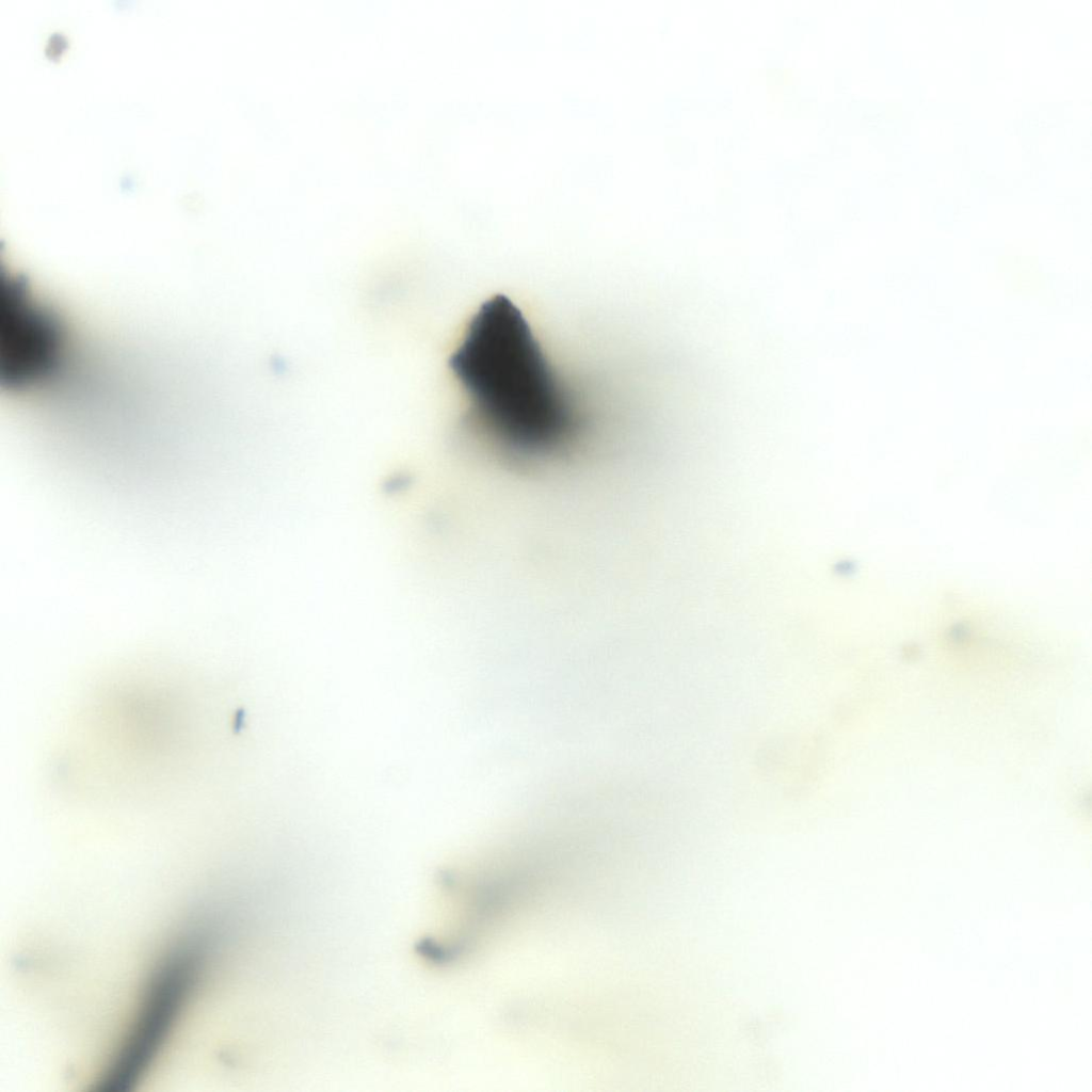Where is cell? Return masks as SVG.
I'll return each instance as SVG.
<instances>
[{
  "label": "cell",
  "instance_id": "obj_2",
  "mask_svg": "<svg viewBox=\"0 0 1092 1092\" xmlns=\"http://www.w3.org/2000/svg\"><path fill=\"white\" fill-rule=\"evenodd\" d=\"M2 307V354L10 382H28L52 368L61 333L47 311L33 305L18 283L11 280Z\"/></svg>",
  "mask_w": 1092,
  "mask_h": 1092
},
{
  "label": "cell",
  "instance_id": "obj_1",
  "mask_svg": "<svg viewBox=\"0 0 1092 1092\" xmlns=\"http://www.w3.org/2000/svg\"><path fill=\"white\" fill-rule=\"evenodd\" d=\"M449 366L472 418L511 462L536 465L563 453L579 423L521 311L505 295L484 302Z\"/></svg>",
  "mask_w": 1092,
  "mask_h": 1092
}]
</instances>
